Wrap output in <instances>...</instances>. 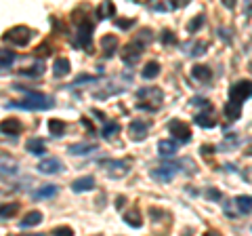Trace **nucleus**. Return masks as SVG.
<instances>
[{
  "label": "nucleus",
  "instance_id": "obj_1",
  "mask_svg": "<svg viewBox=\"0 0 252 236\" xmlns=\"http://www.w3.org/2000/svg\"><path fill=\"white\" fill-rule=\"evenodd\" d=\"M13 89L15 91H21L23 97L21 101H9L6 104V110H28V112H40V110H51L55 106V99L49 97V95H42V93H36V91H30L26 89V86H21V84H13Z\"/></svg>",
  "mask_w": 252,
  "mask_h": 236
},
{
  "label": "nucleus",
  "instance_id": "obj_2",
  "mask_svg": "<svg viewBox=\"0 0 252 236\" xmlns=\"http://www.w3.org/2000/svg\"><path fill=\"white\" fill-rule=\"evenodd\" d=\"M154 32L149 28H145V30H141V32L132 38V40L124 46V53H122V61L126 66H135L137 61H139V57H141V53H143L147 46H149V42L154 40V36H152Z\"/></svg>",
  "mask_w": 252,
  "mask_h": 236
},
{
  "label": "nucleus",
  "instance_id": "obj_3",
  "mask_svg": "<svg viewBox=\"0 0 252 236\" xmlns=\"http://www.w3.org/2000/svg\"><path fill=\"white\" fill-rule=\"evenodd\" d=\"M137 97L143 99V104H137L139 110H147V112H156L160 110L162 101H164V93L160 86H143L137 91Z\"/></svg>",
  "mask_w": 252,
  "mask_h": 236
},
{
  "label": "nucleus",
  "instance_id": "obj_4",
  "mask_svg": "<svg viewBox=\"0 0 252 236\" xmlns=\"http://www.w3.org/2000/svg\"><path fill=\"white\" fill-rule=\"evenodd\" d=\"M93 32H94V23L91 19H80V23H78V30H76V38H74V46H76V49L91 51Z\"/></svg>",
  "mask_w": 252,
  "mask_h": 236
},
{
  "label": "nucleus",
  "instance_id": "obj_5",
  "mask_svg": "<svg viewBox=\"0 0 252 236\" xmlns=\"http://www.w3.org/2000/svg\"><path fill=\"white\" fill-rule=\"evenodd\" d=\"M2 40L13 44V46H26L32 40V30L28 26H15L11 30H6Z\"/></svg>",
  "mask_w": 252,
  "mask_h": 236
},
{
  "label": "nucleus",
  "instance_id": "obj_6",
  "mask_svg": "<svg viewBox=\"0 0 252 236\" xmlns=\"http://www.w3.org/2000/svg\"><path fill=\"white\" fill-rule=\"evenodd\" d=\"M101 169H105V173L109 177H124V175H128V171H130V162L128 160H114V158H109V160H99L97 162Z\"/></svg>",
  "mask_w": 252,
  "mask_h": 236
},
{
  "label": "nucleus",
  "instance_id": "obj_7",
  "mask_svg": "<svg viewBox=\"0 0 252 236\" xmlns=\"http://www.w3.org/2000/svg\"><path fill=\"white\" fill-rule=\"evenodd\" d=\"M248 99H250V80H238L229 89V104L242 108V104Z\"/></svg>",
  "mask_w": 252,
  "mask_h": 236
},
{
  "label": "nucleus",
  "instance_id": "obj_8",
  "mask_svg": "<svg viewBox=\"0 0 252 236\" xmlns=\"http://www.w3.org/2000/svg\"><path fill=\"white\" fill-rule=\"evenodd\" d=\"M179 171L181 169H179L177 162H168V164H162V167L152 169L149 171V175H152V179H156V182H160V184H168Z\"/></svg>",
  "mask_w": 252,
  "mask_h": 236
},
{
  "label": "nucleus",
  "instance_id": "obj_9",
  "mask_svg": "<svg viewBox=\"0 0 252 236\" xmlns=\"http://www.w3.org/2000/svg\"><path fill=\"white\" fill-rule=\"evenodd\" d=\"M168 131L172 137H177V144L181 141V144H187L189 139H191V129H189V124L179 120V118H172V120L168 122Z\"/></svg>",
  "mask_w": 252,
  "mask_h": 236
},
{
  "label": "nucleus",
  "instance_id": "obj_10",
  "mask_svg": "<svg viewBox=\"0 0 252 236\" xmlns=\"http://www.w3.org/2000/svg\"><path fill=\"white\" fill-rule=\"evenodd\" d=\"M149 129H152L149 120H130V124H128V133L135 141H143L147 137Z\"/></svg>",
  "mask_w": 252,
  "mask_h": 236
},
{
  "label": "nucleus",
  "instance_id": "obj_11",
  "mask_svg": "<svg viewBox=\"0 0 252 236\" xmlns=\"http://www.w3.org/2000/svg\"><path fill=\"white\" fill-rule=\"evenodd\" d=\"M21 131H23V124L19 118H4V120L0 122V133H2V135L17 137V135H21Z\"/></svg>",
  "mask_w": 252,
  "mask_h": 236
},
{
  "label": "nucleus",
  "instance_id": "obj_12",
  "mask_svg": "<svg viewBox=\"0 0 252 236\" xmlns=\"http://www.w3.org/2000/svg\"><path fill=\"white\" fill-rule=\"evenodd\" d=\"M63 169H65V164L59 158H42L38 162V171L44 173V175H55V173H61Z\"/></svg>",
  "mask_w": 252,
  "mask_h": 236
},
{
  "label": "nucleus",
  "instance_id": "obj_13",
  "mask_svg": "<svg viewBox=\"0 0 252 236\" xmlns=\"http://www.w3.org/2000/svg\"><path fill=\"white\" fill-rule=\"evenodd\" d=\"M0 175H2V177L19 175V162L9 158V156H0Z\"/></svg>",
  "mask_w": 252,
  "mask_h": 236
},
{
  "label": "nucleus",
  "instance_id": "obj_14",
  "mask_svg": "<svg viewBox=\"0 0 252 236\" xmlns=\"http://www.w3.org/2000/svg\"><path fill=\"white\" fill-rule=\"evenodd\" d=\"M235 204V213L238 215H250V204H252V198L248 194H240V196H235V198L231 200Z\"/></svg>",
  "mask_w": 252,
  "mask_h": 236
},
{
  "label": "nucleus",
  "instance_id": "obj_15",
  "mask_svg": "<svg viewBox=\"0 0 252 236\" xmlns=\"http://www.w3.org/2000/svg\"><path fill=\"white\" fill-rule=\"evenodd\" d=\"M193 122L198 124V127H202V129H215L217 127V120H215V116H212V110H204V112H200L198 116L193 118Z\"/></svg>",
  "mask_w": 252,
  "mask_h": 236
},
{
  "label": "nucleus",
  "instance_id": "obj_16",
  "mask_svg": "<svg viewBox=\"0 0 252 236\" xmlns=\"http://www.w3.org/2000/svg\"><path fill=\"white\" fill-rule=\"evenodd\" d=\"M177 150H179L177 141L162 139L160 144H158V152H160V156H164V158H172V156H177Z\"/></svg>",
  "mask_w": 252,
  "mask_h": 236
},
{
  "label": "nucleus",
  "instance_id": "obj_17",
  "mask_svg": "<svg viewBox=\"0 0 252 236\" xmlns=\"http://www.w3.org/2000/svg\"><path fill=\"white\" fill-rule=\"evenodd\" d=\"M69 70H72V64H69L67 57L55 59V64H53V74H55V78H65V76L69 74Z\"/></svg>",
  "mask_w": 252,
  "mask_h": 236
},
{
  "label": "nucleus",
  "instance_id": "obj_18",
  "mask_svg": "<svg viewBox=\"0 0 252 236\" xmlns=\"http://www.w3.org/2000/svg\"><path fill=\"white\" fill-rule=\"evenodd\" d=\"M67 152L69 154H74V156H86V154H93V152H97V144H72L67 148Z\"/></svg>",
  "mask_w": 252,
  "mask_h": 236
},
{
  "label": "nucleus",
  "instance_id": "obj_19",
  "mask_svg": "<svg viewBox=\"0 0 252 236\" xmlns=\"http://www.w3.org/2000/svg\"><path fill=\"white\" fill-rule=\"evenodd\" d=\"M26 150H28L30 154H34V156H42V154H46V144H44L40 137L28 139V141H26Z\"/></svg>",
  "mask_w": 252,
  "mask_h": 236
},
{
  "label": "nucleus",
  "instance_id": "obj_20",
  "mask_svg": "<svg viewBox=\"0 0 252 236\" xmlns=\"http://www.w3.org/2000/svg\"><path fill=\"white\" fill-rule=\"evenodd\" d=\"M94 188V177L91 175H86V177H80V179H74V184H72V190L76 194H80V192H89Z\"/></svg>",
  "mask_w": 252,
  "mask_h": 236
},
{
  "label": "nucleus",
  "instance_id": "obj_21",
  "mask_svg": "<svg viewBox=\"0 0 252 236\" xmlns=\"http://www.w3.org/2000/svg\"><path fill=\"white\" fill-rule=\"evenodd\" d=\"M42 222V213L40 211H30V213H26V217L19 222V228L21 230H28V228H34Z\"/></svg>",
  "mask_w": 252,
  "mask_h": 236
},
{
  "label": "nucleus",
  "instance_id": "obj_22",
  "mask_svg": "<svg viewBox=\"0 0 252 236\" xmlns=\"http://www.w3.org/2000/svg\"><path fill=\"white\" fill-rule=\"evenodd\" d=\"M158 76H160V64H158V61H147L143 70H141V78H143V80H154Z\"/></svg>",
  "mask_w": 252,
  "mask_h": 236
},
{
  "label": "nucleus",
  "instance_id": "obj_23",
  "mask_svg": "<svg viewBox=\"0 0 252 236\" xmlns=\"http://www.w3.org/2000/svg\"><path fill=\"white\" fill-rule=\"evenodd\" d=\"M191 76H193L198 82H204V84H206V82L212 80V70H210L208 66H193Z\"/></svg>",
  "mask_w": 252,
  "mask_h": 236
},
{
  "label": "nucleus",
  "instance_id": "obj_24",
  "mask_svg": "<svg viewBox=\"0 0 252 236\" xmlns=\"http://www.w3.org/2000/svg\"><path fill=\"white\" fill-rule=\"evenodd\" d=\"M124 222L128 224L130 228H141V226H143V217H141V211H139L137 207L128 209V211L124 213Z\"/></svg>",
  "mask_w": 252,
  "mask_h": 236
},
{
  "label": "nucleus",
  "instance_id": "obj_25",
  "mask_svg": "<svg viewBox=\"0 0 252 236\" xmlns=\"http://www.w3.org/2000/svg\"><path fill=\"white\" fill-rule=\"evenodd\" d=\"M59 192V186H55V184H46L42 188H38V190L34 192V198L36 200H44V198H53L55 194Z\"/></svg>",
  "mask_w": 252,
  "mask_h": 236
},
{
  "label": "nucleus",
  "instance_id": "obj_26",
  "mask_svg": "<svg viewBox=\"0 0 252 236\" xmlns=\"http://www.w3.org/2000/svg\"><path fill=\"white\" fill-rule=\"evenodd\" d=\"M94 15H97V19H109L116 15V4L114 2H101L97 6V11H94Z\"/></svg>",
  "mask_w": 252,
  "mask_h": 236
},
{
  "label": "nucleus",
  "instance_id": "obj_27",
  "mask_svg": "<svg viewBox=\"0 0 252 236\" xmlns=\"http://www.w3.org/2000/svg\"><path fill=\"white\" fill-rule=\"evenodd\" d=\"M120 131H122L120 124H118L116 120H109V122L103 124V129H101V137H103V139H112V137H116Z\"/></svg>",
  "mask_w": 252,
  "mask_h": 236
},
{
  "label": "nucleus",
  "instance_id": "obj_28",
  "mask_svg": "<svg viewBox=\"0 0 252 236\" xmlns=\"http://www.w3.org/2000/svg\"><path fill=\"white\" fill-rule=\"evenodd\" d=\"M101 46H103V53H105V57H112L114 51H116V46H118V38L112 36V34H107L101 38Z\"/></svg>",
  "mask_w": 252,
  "mask_h": 236
},
{
  "label": "nucleus",
  "instance_id": "obj_29",
  "mask_svg": "<svg viewBox=\"0 0 252 236\" xmlns=\"http://www.w3.org/2000/svg\"><path fill=\"white\" fill-rule=\"evenodd\" d=\"M65 120H59V118H51L49 120V133L53 137H61L65 133Z\"/></svg>",
  "mask_w": 252,
  "mask_h": 236
},
{
  "label": "nucleus",
  "instance_id": "obj_30",
  "mask_svg": "<svg viewBox=\"0 0 252 236\" xmlns=\"http://www.w3.org/2000/svg\"><path fill=\"white\" fill-rule=\"evenodd\" d=\"M21 76H26V78H38V76H42L44 74V64L42 61H36L32 68H28V70H21L19 72Z\"/></svg>",
  "mask_w": 252,
  "mask_h": 236
},
{
  "label": "nucleus",
  "instance_id": "obj_31",
  "mask_svg": "<svg viewBox=\"0 0 252 236\" xmlns=\"http://www.w3.org/2000/svg\"><path fill=\"white\" fill-rule=\"evenodd\" d=\"M225 116H227V120H229V122L240 120V116H242V108H240V106H235V104H229V101H227V104H225Z\"/></svg>",
  "mask_w": 252,
  "mask_h": 236
},
{
  "label": "nucleus",
  "instance_id": "obj_32",
  "mask_svg": "<svg viewBox=\"0 0 252 236\" xmlns=\"http://www.w3.org/2000/svg\"><path fill=\"white\" fill-rule=\"evenodd\" d=\"M15 57H17V55H15L13 51H0V72H2V70H9L11 66H13V61H15Z\"/></svg>",
  "mask_w": 252,
  "mask_h": 236
},
{
  "label": "nucleus",
  "instance_id": "obj_33",
  "mask_svg": "<svg viewBox=\"0 0 252 236\" xmlns=\"http://www.w3.org/2000/svg\"><path fill=\"white\" fill-rule=\"evenodd\" d=\"M19 211V202H6V204H0V217L2 219H9Z\"/></svg>",
  "mask_w": 252,
  "mask_h": 236
},
{
  "label": "nucleus",
  "instance_id": "obj_34",
  "mask_svg": "<svg viewBox=\"0 0 252 236\" xmlns=\"http://www.w3.org/2000/svg\"><path fill=\"white\" fill-rule=\"evenodd\" d=\"M202 26H204V13L195 15V17L187 23V32H189V34H195V32H198V30H200Z\"/></svg>",
  "mask_w": 252,
  "mask_h": 236
},
{
  "label": "nucleus",
  "instance_id": "obj_35",
  "mask_svg": "<svg viewBox=\"0 0 252 236\" xmlns=\"http://www.w3.org/2000/svg\"><path fill=\"white\" fill-rule=\"evenodd\" d=\"M206 49H208V44H206V42H195V44L191 46V51H189L187 55H193V57H200V55L206 53Z\"/></svg>",
  "mask_w": 252,
  "mask_h": 236
},
{
  "label": "nucleus",
  "instance_id": "obj_36",
  "mask_svg": "<svg viewBox=\"0 0 252 236\" xmlns=\"http://www.w3.org/2000/svg\"><path fill=\"white\" fill-rule=\"evenodd\" d=\"M53 236H74V230L69 226H59L53 230Z\"/></svg>",
  "mask_w": 252,
  "mask_h": 236
},
{
  "label": "nucleus",
  "instance_id": "obj_37",
  "mask_svg": "<svg viewBox=\"0 0 252 236\" xmlns=\"http://www.w3.org/2000/svg\"><path fill=\"white\" fill-rule=\"evenodd\" d=\"M191 106H195V108H206V110H212V104L208 99H204V97H193L191 99Z\"/></svg>",
  "mask_w": 252,
  "mask_h": 236
},
{
  "label": "nucleus",
  "instance_id": "obj_38",
  "mask_svg": "<svg viewBox=\"0 0 252 236\" xmlns=\"http://www.w3.org/2000/svg\"><path fill=\"white\" fill-rule=\"evenodd\" d=\"M137 23V19H116V26L120 30H130Z\"/></svg>",
  "mask_w": 252,
  "mask_h": 236
},
{
  "label": "nucleus",
  "instance_id": "obj_39",
  "mask_svg": "<svg viewBox=\"0 0 252 236\" xmlns=\"http://www.w3.org/2000/svg\"><path fill=\"white\" fill-rule=\"evenodd\" d=\"M82 82H97V78L94 76H89V74H80L76 78V80L72 82V86H78V84H82Z\"/></svg>",
  "mask_w": 252,
  "mask_h": 236
},
{
  "label": "nucleus",
  "instance_id": "obj_40",
  "mask_svg": "<svg viewBox=\"0 0 252 236\" xmlns=\"http://www.w3.org/2000/svg\"><path fill=\"white\" fill-rule=\"evenodd\" d=\"M162 42L164 44H172V42H177V38H175V34H172L170 30H162Z\"/></svg>",
  "mask_w": 252,
  "mask_h": 236
},
{
  "label": "nucleus",
  "instance_id": "obj_41",
  "mask_svg": "<svg viewBox=\"0 0 252 236\" xmlns=\"http://www.w3.org/2000/svg\"><path fill=\"white\" fill-rule=\"evenodd\" d=\"M206 196H208L210 200H220V198H223V194H220L217 188H208V190H206Z\"/></svg>",
  "mask_w": 252,
  "mask_h": 236
},
{
  "label": "nucleus",
  "instance_id": "obj_42",
  "mask_svg": "<svg viewBox=\"0 0 252 236\" xmlns=\"http://www.w3.org/2000/svg\"><path fill=\"white\" fill-rule=\"evenodd\" d=\"M49 51H51V46H49V44H40L34 53H36V57H46V55H51Z\"/></svg>",
  "mask_w": 252,
  "mask_h": 236
},
{
  "label": "nucleus",
  "instance_id": "obj_43",
  "mask_svg": "<svg viewBox=\"0 0 252 236\" xmlns=\"http://www.w3.org/2000/svg\"><path fill=\"white\" fill-rule=\"evenodd\" d=\"M223 211H225V215H229V217H238V213H235V209H233V202H231V200H227V202H225Z\"/></svg>",
  "mask_w": 252,
  "mask_h": 236
},
{
  "label": "nucleus",
  "instance_id": "obj_44",
  "mask_svg": "<svg viewBox=\"0 0 252 236\" xmlns=\"http://www.w3.org/2000/svg\"><path fill=\"white\" fill-rule=\"evenodd\" d=\"M80 122H82V127L91 133V135H94V127H93V122L89 120V118H80Z\"/></svg>",
  "mask_w": 252,
  "mask_h": 236
},
{
  "label": "nucleus",
  "instance_id": "obj_45",
  "mask_svg": "<svg viewBox=\"0 0 252 236\" xmlns=\"http://www.w3.org/2000/svg\"><path fill=\"white\" fill-rule=\"evenodd\" d=\"M200 152L208 158V156H212V152H215V148H212V146H202V148H200Z\"/></svg>",
  "mask_w": 252,
  "mask_h": 236
},
{
  "label": "nucleus",
  "instance_id": "obj_46",
  "mask_svg": "<svg viewBox=\"0 0 252 236\" xmlns=\"http://www.w3.org/2000/svg\"><path fill=\"white\" fill-rule=\"evenodd\" d=\"M124 207V196H118L116 198V209H122Z\"/></svg>",
  "mask_w": 252,
  "mask_h": 236
},
{
  "label": "nucleus",
  "instance_id": "obj_47",
  "mask_svg": "<svg viewBox=\"0 0 252 236\" xmlns=\"http://www.w3.org/2000/svg\"><path fill=\"white\" fill-rule=\"evenodd\" d=\"M206 236H220L219 232H215V230H212V232H206Z\"/></svg>",
  "mask_w": 252,
  "mask_h": 236
},
{
  "label": "nucleus",
  "instance_id": "obj_48",
  "mask_svg": "<svg viewBox=\"0 0 252 236\" xmlns=\"http://www.w3.org/2000/svg\"><path fill=\"white\" fill-rule=\"evenodd\" d=\"M19 236H44V234H19Z\"/></svg>",
  "mask_w": 252,
  "mask_h": 236
}]
</instances>
